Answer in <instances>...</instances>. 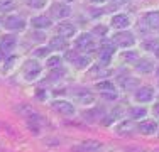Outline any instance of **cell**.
<instances>
[{"label": "cell", "instance_id": "obj_1", "mask_svg": "<svg viewBox=\"0 0 159 152\" xmlns=\"http://www.w3.org/2000/svg\"><path fill=\"white\" fill-rule=\"evenodd\" d=\"M41 73H43V66H41V63L37 59L24 61V64L20 68V74L25 81H36L41 76Z\"/></svg>", "mask_w": 159, "mask_h": 152}, {"label": "cell", "instance_id": "obj_2", "mask_svg": "<svg viewBox=\"0 0 159 152\" xmlns=\"http://www.w3.org/2000/svg\"><path fill=\"white\" fill-rule=\"evenodd\" d=\"M75 46L80 49V51L83 52H92L93 49L97 47V42H95V37H93V34H80V36L75 39Z\"/></svg>", "mask_w": 159, "mask_h": 152}, {"label": "cell", "instance_id": "obj_3", "mask_svg": "<svg viewBox=\"0 0 159 152\" xmlns=\"http://www.w3.org/2000/svg\"><path fill=\"white\" fill-rule=\"evenodd\" d=\"M2 24L7 30H14V32H22L25 29V20L19 15H7L3 17Z\"/></svg>", "mask_w": 159, "mask_h": 152}, {"label": "cell", "instance_id": "obj_4", "mask_svg": "<svg viewBox=\"0 0 159 152\" xmlns=\"http://www.w3.org/2000/svg\"><path fill=\"white\" fill-rule=\"evenodd\" d=\"M112 42L117 44L119 47H132V46L135 44V37H134V34L129 32V30H122V32L113 34Z\"/></svg>", "mask_w": 159, "mask_h": 152}, {"label": "cell", "instance_id": "obj_5", "mask_svg": "<svg viewBox=\"0 0 159 152\" xmlns=\"http://www.w3.org/2000/svg\"><path fill=\"white\" fill-rule=\"evenodd\" d=\"M52 108L59 113V115H64V117H73L76 113V108L71 101H66V100H56L52 101Z\"/></svg>", "mask_w": 159, "mask_h": 152}, {"label": "cell", "instance_id": "obj_6", "mask_svg": "<svg viewBox=\"0 0 159 152\" xmlns=\"http://www.w3.org/2000/svg\"><path fill=\"white\" fill-rule=\"evenodd\" d=\"M66 59L71 61V63H75V66L76 68H88L90 64H92V59H90L88 54H81V52H73L70 51L66 54Z\"/></svg>", "mask_w": 159, "mask_h": 152}, {"label": "cell", "instance_id": "obj_7", "mask_svg": "<svg viewBox=\"0 0 159 152\" xmlns=\"http://www.w3.org/2000/svg\"><path fill=\"white\" fill-rule=\"evenodd\" d=\"M98 58H100L102 64H108L110 59L113 58V42H102L98 47Z\"/></svg>", "mask_w": 159, "mask_h": 152}, {"label": "cell", "instance_id": "obj_8", "mask_svg": "<svg viewBox=\"0 0 159 152\" xmlns=\"http://www.w3.org/2000/svg\"><path fill=\"white\" fill-rule=\"evenodd\" d=\"M70 14H71V9H70V5H66L64 2H56L51 5V15L56 19H59V20L70 17Z\"/></svg>", "mask_w": 159, "mask_h": 152}, {"label": "cell", "instance_id": "obj_9", "mask_svg": "<svg viewBox=\"0 0 159 152\" xmlns=\"http://www.w3.org/2000/svg\"><path fill=\"white\" fill-rule=\"evenodd\" d=\"M134 98H135V101H139V103H149V101H152V98H154V90L151 88V86H141V88L135 90Z\"/></svg>", "mask_w": 159, "mask_h": 152}, {"label": "cell", "instance_id": "obj_10", "mask_svg": "<svg viewBox=\"0 0 159 152\" xmlns=\"http://www.w3.org/2000/svg\"><path fill=\"white\" fill-rule=\"evenodd\" d=\"M58 34L63 37H73L76 34V27H75L73 22H68V20H63L58 24Z\"/></svg>", "mask_w": 159, "mask_h": 152}, {"label": "cell", "instance_id": "obj_11", "mask_svg": "<svg viewBox=\"0 0 159 152\" xmlns=\"http://www.w3.org/2000/svg\"><path fill=\"white\" fill-rule=\"evenodd\" d=\"M112 27L113 29H119V30H125L129 25H130V19L124 14H119V15H113L112 20H110Z\"/></svg>", "mask_w": 159, "mask_h": 152}, {"label": "cell", "instance_id": "obj_12", "mask_svg": "<svg viewBox=\"0 0 159 152\" xmlns=\"http://www.w3.org/2000/svg\"><path fill=\"white\" fill-rule=\"evenodd\" d=\"M31 25L34 29H41V30H46L52 25V20L51 17H46V15H37L31 20Z\"/></svg>", "mask_w": 159, "mask_h": 152}, {"label": "cell", "instance_id": "obj_13", "mask_svg": "<svg viewBox=\"0 0 159 152\" xmlns=\"http://www.w3.org/2000/svg\"><path fill=\"white\" fill-rule=\"evenodd\" d=\"M49 47L51 51H66L68 49V41L64 39L63 36H56V37H51L49 39Z\"/></svg>", "mask_w": 159, "mask_h": 152}, {"label": "cell", "instance_id": "obj_14", "mask_svg": "<svg viewBox=\"0 0 159 152\" xmlns=\"http://www.w3.org/2000/svg\"><path fill=\"white\" fill-rule=\"evenodd\" d=\"M139 130H141V134H144V135H152L157 132V123L154 120H144V122H141V125H139Z\"/></svg>", "mask_w": 159, "mask_h": 152}, {"label": "cell", "instance_id": "obj_15", "mask_svg": "<svg viewBox=\"0 0 159 152\" xmlns=\"http://www.w3.org/2000/svg\"><path fill=\"white\" fill-rule=\"evenodd\" d=\"M16 44H17V41L14 36H3L2 39H0V49H2L5 54L12 51V49L16 47Z\"/></svg>", "mask_w": 159, "mask_h": 152}, {"label": "cell", "instance_id": "obj_16", "mask_svg": "<svg viewBox=\"0 0 159 152\" xmlns=\"http://www.w3.org/2000/svg\"><path fill=\"white\" fill-rule=\"evenodd\" d=\"M146 115H147V110L144 108V106H132V108L129 110V117H130L132 120H141Z\"/></svg>", "mask_w": 159, "mask_h": 152}, {"label": "cell", "instance_id": "obj_17", "mask_svg": "<svg viewBox=\"0 0 159 152\" xmlns=\"http://www.w3.org/2000/svg\"><path fill=\"white\" fill-rule=\"evenodd\" d=\"M146 24L152 29H159V12H147L144 17Z\"/></svg>", "mask_w": 159, "mask_h": 152}, {"label": "cell", "instance_id": "obj_18", "mask_svg": "<svg viewBox=\"0 0 159 152\" xmlns=\"http://www.w3.org/2000/svg\"><path fill=\"white\" fill-rule=\"evenodd\" d=\"M135 69L141 71V73H151V71L154 69V63L151 59H141V61H137Z\"/></svg>", "mask_w": 159, "mask_h": 152}, {"label": "cell", "instance_id": "obj_19", "mask_svg": "<svg viewBox=\"0 0 159 152\" xmlns=\"http://www.w3.org/2000/svg\"><path fill=\"white\" fill-rule=\"evenodd\" d=\"M61 63H63V59L59 58V56H49V58H46V68H49V69L59 68Z\"/></svg>", "mask_w": 159, "mask_h": 152}, {"label": "cell", "instance_id": "obj_20", "mask_svg": "<svg viewBox=\"0 0 159 152\" xmlns=\"http://www.w3.org/2000/svg\"><path fill=\"white\" fill-rule=\"evenodd\" d=\"M83 150H88V152H93V150H98L102 147L100 142H93V140H88V142H83Z\"/></svg>", "mask_w": 159, "mask_h": 152}, {"label": "cell", "instance_id": "obj_21", "mask_svg": "<svg viewBox=\"0 0 159 152\" xmlns=\"http://www.w3.org/2000/svg\"><path fill=\"white\" fill-rule=\"evenodd\" d=\"M64 74H66V69H64L63 66H59V68H54V69H51V74H49V78H51V79H61Z\"/></svg>", "mask_w": 159, "mask_h": 152}, {"label": "cell", "instance_id": "obj_22", "mask_svg": "<svg viewBox=\"0 0 159 152\" xmlns=\"http://www.w3.org/2000/svg\"><path fill=\"white\" fill-rule=\"evenodd\" d=\"M97 88L100 91H113L115 90V85L112 81H100V83H97Z\"/></svg>", "mask_w": 159, "mask_h": 152}, {"label": "cell", "instance_id": "obj_23", "mask_svg": "<svg viewBox=\"0 0 159 152\" xmlns=\"http://www.w3.org/2000/svg\"><path fill=\"white\" fill-rule=\"evenodd\" d=\"M49 51H51V47H39L34 51V54L39 58H49Z\"/></svg>", "mask_w": 159, "mask_h": 152}, {"label": "cell", "instance_id": "obj_24", "mask_svg": "<svg viewBox=\"0 0 159 152\" xmlns=\"http://www.w3.org/2000/svg\"><path fill=\"white\" fill-rule=\"evenodd\" d=\"M46 0H27V5L32 7V9H43Z\"/></svg>", "mask_w": 159, "mask_h": 152}, {"label": "cell", "instance_id": "obj_25", "mask_svg": "<svg viewBox=\"0 0 159 152\" xmlns=\"http://www.w3.org/2000/svg\"><path fill=\"white\" fill-rule=\"evenodd\" d=\"M130 132L132 130V123H130V120H129V122H124V123L122 125H120V127L119 128H117V132H119V134L120 135H124V132Z\"/></svg>", "mask_w": 159, "mask_h": 152}, {"label": "cell", "instance_id": "obj_26", "mask_svg": "<svg viewBox=\"0 0 159 152\" xmlns=\"http://www.w3.org/2000/svg\"><path fill=\"white\" fill-rule=\"evenodd\" d=\"M102 96L107 98V100H117V98H119V93H117V90H113V91H102Z\"/></svg>", "mask_w": 159, "mask_h": 152}, {"label": "cell", "instance_id": "obj_27", "mask_svg": "<svg viewBox=\"0 0 159 152\" xmlns=\"http://www.w3.org/2000/svg\"><path fill=\"white\" fill-rule=\"evenodd\" d=\"M12 5H14V0H0V12L12 9Z\"/></svg>", "mask_w": 159, "mask_h": 152}, {"label": "cell", "instance_id": "obj_28", "mask_svg": "<svg viewBox=\"0 0 159 152\" xmlns=\"http://www.w3.org/2000/svg\"><path fill=\"white\" fill-rule=\"evenodd\" d=\"M92 34H95V36H100V37H103V36H107V27H105V25H100V27H97L93 29V32Z\"/></svg>", "mask_w": 159, "mask_h": 152}, {"label": "cell", "instance_id": "obj_29", "mask_svg": "<svg viewBox=\"0 0 159 152\" xmlns=\"http://www.w3.org/2000/svg\"><path fill=\"white\" fill-rule=\"evenodd\" d=\"M14 63H16V58H10V59H7L5 61V64H3V68H2V71H3V73H7V71H10V69H12V64Z\"/></svg>", "mask_w": 159, "mask_h": 152}, {"label": "cell", "instance_id": "obj_30", "mask_svg": "<svg viewBox=\"0 0 159 152\" xmlns=\"http://www.w3.org/2000/svg\"><path fill=\"white\" fill-rule=\"evenodd\" d=\"M137 58H139V56H137V52H135V51H129V54H125L127 61H135Z\"/></svg>", "mask_w": 159, "mask_h": 152}, {"label": "cell", "instance_id": "obj_31", "mask_svg": "<svg viewBox=\"0 0 159 152\" xmlns=\"http://www.w3.org/2000/svg\"><path fill=\"white\" fill-rule=\"evenodd\" d=\"M156 44H157V41H146V42H144V46H146L147 49H152V47H156Z\"/></svg>", "mask_w": 159, "mask_h": 152}, {"label": "cell", "instance_id": "obj_32", "mask_svg": "<svg viewBox=\"0 0 159 152\" xmlns=\"http://www.w3.org/2000/svg\"><path fill=\"white\" fill-rule=\"evenodd\" d=\"M102 14H103V10H98V9H93L92 10V17H98V15H102Z\"/></svg>", "mask_w": 159, "mask_h": 152}, {"label": "cell", "instance_id": "obj_33", "mask_svg": "<svg viewBox=\"0 0 159 152\" xmlns=\"http://www.w3.org/2000/svg\"><path fill=\"white\" fill-rule=\"evenodd\" d=\"M113 3H115V5H122V3H127L129 0H112Z\"/></svg>", "mask_w": 159, "mask_h": 152}, {"label": "cell", "instance_id": "obj_34", "mask_svg": "<svg viewBox=\"0 0 159 152\" xmlns=\"http://www.w3.org/2000/svg\"><path fill=\"white\" fill-rule=\"evenodd\" d=\"M90 3H95V5H100V3H103L105 0H88Z\"/></svg>", "mask_w": 159, "mask_h": 152}, {"label": "cell", "instance_id": "obj_35", "mask_svg": "<svg viewBox=\"0 0 159 152\" xmlns=\"http://www.w3.org/2000/svg\"><path fill=\"white\" fill-rule=\"evenodd\" d=\"M154 112H156L157 115H159V103H156V105H154Z\"/></svg>", "mask_w": 159, "mask_h": 152}, {"label": "cell", "instance_id": "obj_36", "mask_svg": "<svg viewBox=\"0 0 159 152\" xmlns=\"http://www.w3.org/2000/svg\"><path fill=\"white\" fill-rule=\"evenodd\" d=\"M154 54H156V58H159V47H156V51H154Z\"/></svg>", "mask_w": 159, "mask_h": 152}, {"label": "cell", "instance_id": "obj_37", "mask_svg": "<svg viewBox=\"0 0 159 152\" xmlns=\"http://www.w3.org/2000/svg\"><path fill=\"white\" fill-rule=\"evenodd\" d=\"M63 2H75V0H63Z\"/></svg>", "mask_w": 159, "mask_h": 152}, {"label": "cell", "instance_id": "obj_38", "mask_svg": "<svg viewBox=\"0 0 159 152\" xmlns=\"http://www.w3.org/2000/svg\"><path fill=\"white\" fill-rule=\"evenodd\" d=\"M157 74H159V68H157Z\"/></svg>", "mask_w": 159, "mask_h": 152}]
</instances>
